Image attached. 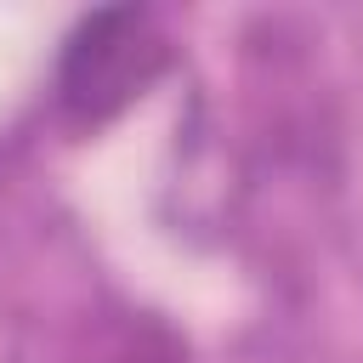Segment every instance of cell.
I'll list each match as a JSON object with an SVG mask.
<instances>
[{
	"mask_svg": "<svg viewBox=\"0 0 363 363\" xmlns=\"http://www.w3.org/2000/svg\"><path fill=\"white\" fill-rule=\"evenodd\" d=\"M159 68H164V40L147 11H136V6L91 11V17H79V28L68 34V45L57 57V102L74 119L96 125V119L119 113L130 96H142Z\"/></svg>",
	"mask_w": 363,
	"mask_h": 363,
	"instance_id": "obj_1",
	"label": "cell"
}]
</instances>
